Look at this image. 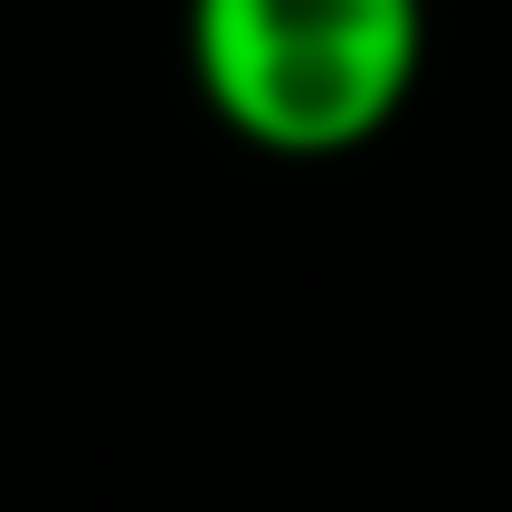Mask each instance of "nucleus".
Returning <instances> with one entry per match:
<instances>
[{
  "label": "nucleus",
  "instance_id": "nucleus-1",
  "mask_svg": "<svg viewBox=\"0 0 512 512\" xmlns=\"http://www.w3.org/2000/svg\"><path fill=\"white\" fill-rule=\"evenodd\" d=\"M209 124L266 162L370 152L427 76V0H181Z\"/></svg>",
  "mask_w": 512,
  "mask_h": 512
}]
</instances>
